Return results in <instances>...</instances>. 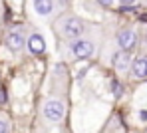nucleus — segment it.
<instances>
[{
  "label": "nucleus",
  "mask_w": 147,
  "mask_h": 133,
  "mask_svg": "<svg viewBox=\"0 0 147 133\" xmlns=\"http://www.w3.org/2000/svg\"><path fill=\"white\" fill-rule=\"evenodd\" d=\"M64 58L68 60H90L94 54H96V42L92 38H88L86 34L70 40V42H64Z\"/></svg>",
  "instance_id": "f03ea898"
},
{
  "label": "nucleus",
  "mask_w": 147,
  "mask_h": 133,
  "mask_svg": "<svg viewBox=\"0 0 147 133\" xmlns=\"http://www.w3.org/2000/svg\"><path fill=\"white\" fill-rule=\"evenodd\" d=\"M111 64H113L115 72L125 74V72L129 70V66H131V52H125V50L115 52V54H113V58H111Z\"/></svg>",
  "instance_id": "6e6552de"
},
{
  "label": "nucleus",
  "mask_w": 147,
  "mask_h": 133,
  "mask_svg": "<svg viewBox=\"0 0 147 133\" xmlns=\"http://www.w3.org/2000/svg\"><path fill=\"white\" fill-rule=\"evenodd\" d=\"M131 76L137 78V80H145L147 78V56H141V58H135L131 60Z\"/></svg>",
  "instance_id": "1a4fd4ad"
},
{
  "label": "nucleus",
  "mask_w": 147,
  "mask_h": 133,
  "mask_svg": "<svg viewBox=\"0 0 147 133\" xmlns=\"http://www.w3.org/2000/svg\"><path fill=\"white\" fill-rule=\"evenodd\" d=\"M0 133H10V127L4 119H0Z\"/></svg>",
  "instance_id": "9d476101"
},
{
  "label": "nucleus",
  "mask_w": 147,
  "mask_h": 133,
  "mask_svg": "<svg viewBox=\"0 0 147 133\" xmlns=\"http://www.w3.org/2000/svg\"><path fill=\"white\" fill-rule=\"evenodd\" d=\"M139 119H141V121H147V109H141V111H139Z\"/></svg>",
  "instance_id": "ddd939ff"
},
{
  "label": "nucleus",
  "mask_w": 147,
  "mask_h": 133,
  "mask_svg": "<svg viewBox=\"0 0 147 133\" xmlns=\"http://www.w3.org/2000/svg\"><path fill=\"white\" fill-rule=\"evenodd\" d=\"M99 6H103V8H109V6H113V0H96Z\"/></svg>",
  "instance_id": "9b49d317"
},
{
  "label": "nucleus",
  "mask_w": 147,
  "mask_h": 133,
  "mask_svg": "<svg viewBox=\"0 0 147 133\" xmlns=\"http://www.w3.org/2000/svg\"><path fill=\"white\" fill-rule=\"evenodd\" d=\"M26 36H28V34H26L24 28H14V30H10V32L6 34L4 44H6V48L12 54H20L26 48Z\"/></svg>",
  "instance_id": "39448f33"
},
{
  "label": "nucleus",
  "mask_w": 147,
  "mask_h": 133,
  "mask_svg": "<svg viewBox=\"0 0 147 133\" xmlns=\"http://www.w3.org/2000/svg\"><path fill=\"white\" fill-rule=\"evenodd\" d=\"M64 0H30V6L34 10V14L42 20L56 18V14L60 12Z\"/></svg>",
  "instance_id": "7ed1b4c3"
},
{
  "label": "nucleus",
  "mask_w": 147,
  "mask_h": 133,
  "mask_svg": "<svg viewBox=\"0 0 147 133\" xmlns=\"http://www.w3.org/2000/svg\"><path fill=\"white\" fill-rule=\"evenodd\" d=\"M119 4H121V6H135L137 0H119Z\"/></svg>",
  "instance_id": "f8f14e48"
},
{
  "label": "nucleus",
  "mask_w": 147,
  "mask_h": 133,
  "mask_svg": "<svg viewBox=\"0 0 147 133\" xmlns=\"http://www.w3.org/2000/svg\"><path fill=\"white\" fill-rule=\"evenodd\" d=\"M145 133H147V131H145Z\"/></svg>",
  "instance_id": "4468645a"
},
{
  "label": "nucleus",
  "mask_w": 147,
  "mask_h": 133,
  "mask_svg": "<svg viewBox=\"0 0 147 133\" xmlns=\"http://www.w3.org/2000/svg\"><path fill=\"white\" fill-rule=\"evenodd\" d=\"M26 50L30 56H42L46 52V40L40 32H32L26 36Z\"/></svg>",
  "instance_id": "423d86ee"
},
{
  "label": "nucleus",
  "mask_w": 147,
  "mask_h": 133,
  "mask_svg": "<svg viewBox=\"0 0 147 133\" xmlns=\"http://www.w3.org/2000/svg\"><path fill=\"white\" fill-rule=\"evenodd\" d=\"M117 46L125 50V52H131L135 46H137V34L131 30V28H123L117 32Z\"/></svg>",
  "instance_id": "0eeeda50"
},
{
  "label": "nucleus",
  "mask_w": 147,
  "mask_h": 133,
  "mask_svg": "<svg viewBox=\"0 0 147 133\" xmlns=\"http://www.w3.org/2000/svg\"><path fill=\"white\" fill-rule=\"evenodd\" d=\"M52 30H54L56 38H58L60 42H70V40H76V38L84 36L86 30H88V24H86L80 16H76V14H66V12H62V14H58V16L54 18Z\"/></svg>",
  "instance_id": "f257e3e1"
},
{
  "label": "nucleus",
  "mask_w": 147,
  "mask_h": 133,
  "mask_svg": "<svg viewBox=\"0 0 147 133\" xmlns=\"http://www.w3.org/2000/svg\"><path fill=\"white\" fill-rule=\"evenodd\" d=\"M42 115H44V119L50 121V123H60L66 117V105H64V101H60L56 97L46 99L44 105H42Z\"/></svg>",
  "instance_id": "20e7f679"
}]
</instances>
